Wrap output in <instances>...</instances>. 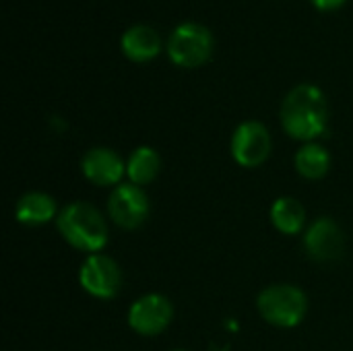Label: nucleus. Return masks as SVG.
I'll list each match as a JSON object with an SVG mask.
<instances>
[{"label":"nucleus","mask_w":353,"mask_h":351,"mask_svg":"<svg viewBox=\"0 0 353 351\" xmlns=\"http://www.w3.org/2000/svg\"><path fill=\"white\" fill-rule=\"evenodd\" d=\"M122 279L120 265L103 252L87 254L79 267V285L95 300L116 298L122 290Z\"/></svg>","instance_id":"39448f33"},{"label":"nucleus","mask_w":353,"mask_h":351,"mask_svg":"<svg viewBox=\"0 0 353 351\" xmlns=\"http://www.w3.org/2000/svg\"><path fill=\"white\" fill-rule=\"evenodd\" d=\"M273 228L283 236H298L306 228V209L294 197H279L269 209Z\"/></svg>","instance_id":"ddd939ff"},{"label":"nucleus","mask_w":353,"mask_h":351,"mask_svg":"<svg viewBox=\"0 0 353 351\" xmlns=\"http://www.w3.org/2000/svg\"><path fill=\"white\" fill-rule=\"evenodd\" d=\"M170 351H188V350H182V348H176V350H170Z\"/></svg>","instance_id":"f3484780"},{"label":"nucleus","mask_w":353,"mask_h":351,"mask_svg":"<svg viewBox=\"0 0 353 351\" xmlns=\"http://www.w3.org/2000/svg\"><path fill=\"white\" fill-rule=\"evenodd\" d=\"M60 209L56 199L43 190H29L19 197L14 207V219L25 228H41L56 221Z\"/></svg>","instance_id":"9b49d317"},{"label":"nucleus","mask_w":353,"mask_h":351,"mask_svg":"<svg viewBox=\"0 0 353 351\" xmlns=\"http://www.w3.org/2000/svg\"><path fill=\"white\" fill-rule=\"evenodd\" d=\"M319 10H337L345 4V0H310Z\"/></svg>","instance_id":"dca6fc26"},{"label":"nucleus","mask_w":353,"mask_h":351,"mask_svg":"<svg viewBox=\"0 0 353 351\" xmlns=\"http://www.w3.org/2000/svg\"><path fill=\"white\" fill-rule=\"evenodd\" d=\"M174 321V306L168 296L159 292H149L137 298L126 314L128 327L141 337L161 335Z\"/></svg>","instance_id":"6e6552de"},{"label":"nucleus","mask_w":353,"mask_h":351,"mask_svg":"<svg viewBox=\"0 0 353 351\" xmlns=\"http://www.w3.org/2000/svg\"><path fill=\"white\" fill-rule=\"evenodd\" d=\"M213 50L215 37L201 23H180L168 39V56L182 68L203 66L213 56Z\"/></svg>","instance_id":"20e7f679"},{"label":"nucleus","mask_w":353,"mask_h":351,"mask_svg":"<svg viewBox=\"0 0 353 351\" xmlns=\"http://www.w3.org/2000/svg\"><path fill=\"white\" fill-rule=\"evenodd\" d=\"M256 310L271 327L296 329L308 314V296L298 285L273 283L256 296Z\"/></svg>","instance_id":"7ed1b4c3"},{"label":"nucleus","mask_w":353,"mask_h":351,"mask_svg":"<svg viewBox=\"0 0 353 351\" xmlns=\"http://www.w3.org/2000/svg\"><path fill=\"white\" fill-rule=\"evenodd\" d=\"M54 223L60 238L85 257L103 252L110 242V228L103 213L87 201L64 205Z\"/></svg>","instance_id":"f03ea898"},{"label":"nucleus","mask_w":353,"mask_h":351,"mask_svg":"<svg viewBox=\"0 0 353 351\" xmlns=\"http://www.w3.org/2000/svg\"><path fill=\"white\" fill-rule=\"evenodd\" d=\"M285 134L300 143H314L329 128V103L321 87L302 83L288 91L279 110Z\"/></svg>","instance_id":"f257e3e1"},{"label":"nucleus","mask_w":353,"mask_h":351,"mask_svg":"<svg viewBox=\"0 0 353 351\" xmlns=\"http://www.w3.org/2000/svg\"><path fill=\"white\" fill-rule=\"evenodd\" d=\"M159 172H161V155L149 145L137 147L126 159V178L137 186L143 188L149 186L159 176Z\"/></svg>","instance_id":"2eb2a0df"},{"label":"nucleus","mask_w":353,"mask_h":351,"mask_svg":"<svg viewBox=\"0 0 353 351\" xmlns=\"http://www.w3.org/2000/svg\"><path fill=\"white\" fill-rule=\"evenodd\" d=\"M151 213V201L143 186L122 182L108 197V217L120 230H139Z\"/></svg>","instance_id":"423d86ee"},{"label":"nucleus","mask_w":353,"mask_h":351,"mask_svg":"<svg viewBox=\"0 0 353 351\" xmlns=\"http://www.w3.org/2000/svg\"><path fill=\"white\" fill-rule=\"evenodd\" d=\"M230 151L240 168H261L273 151V139L269 128L259 120H246L238 124L230 141Z\"/></svg>","instance_id":"0eeeda50"},{"label":"nucleus","mask_w":353,"mask_h":351,"mask_svg":"<svg viewBox=\"0 0 353 351\" xmlns=\"http://www.w3.org/2000/svg\"><path fill=\"white\" fill-rule=\"evenodd\" d=\"M122 54L132 62H149L161 52V37L149 25H132L124 31L120 41Z\"/></svg>","instance_id":"f8f14e48"},{"label":"nucleus","mask_w":353,"mask_h":351,"mask_svg":"<svg viewBox=\"0 0 353 351\" xmlns=\"http://www.w3.org/2000/svg\"><path fill=\"white\" fill-rule=\"evenodd\" d=\"M83 178L99 188H116L126 178V161L110 147H91L81 157Z\"/></svg>","instance_id":"9d476101"},{"label":"nucleus","mask_w":353,"mask_h":351,"mask_svg":"<svg viewBox=\"0 0 353 351\" xmlns=\"http://www.w3.org/2000/svg\"><path fill=\"white\" fill-rule=\"evenodd\" d=\"M294 168L304 180H323L331 170V153L321 143H304L294 155Z\"/></svg>","instance_id":"4468645a"},{"label":"nucleus","mask_w":353,"mask_h":351,"mask_svg":"<svg viewBox=\"0 0 353 351\" xmlns=\"http://www.w3.org/2000/svg\"><path fill=\"white\" fill-rule=\"evenodd\" d=\"M302 244L310 261L335 263L343 257L345 234L333 217L321 215L304 230Z\"/></svg>","instance_id":"1a4fd4ad"}]
</instances>
